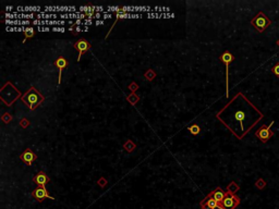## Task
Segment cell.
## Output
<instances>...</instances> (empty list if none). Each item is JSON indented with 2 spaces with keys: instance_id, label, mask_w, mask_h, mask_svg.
Segmentation results:
<instances>
[{
  "instance_id": "6da1fadb",
  "label": "cell",
  "mask_w": 279,
  "mask_h": 209,
  "mask_svg": "<svg viewBox=\"0 0 279 209\" xmlns=\"http://www.w3.org/2000/svg\"><path fill=\"white\" fill-rule=\"evenodd\" d=\"M220 111L229 113V121L225 125L239 140H242L264 118V113L242 93H238Z\"/></svg>"
},
{
  "instance_id": "7a4b0ae2",
  "label": "cell",
  "mask_w": 279,
  "mask_h": 209,
  "mask_svg": "<svg viewBox=\"0 0 279 209\" xmlns=\"http://www.w3.org/2000/svg\"><path fill=\"white\" fill-rule=\"evenodd\" d=\"M44 100H45V97L33 86L29 88L27 93H25L22 96V101L27 104L29 110H35Z\"/></svg>"
},
{
  "instance_id": "3957f363",
  "label": "cell",
  "mask_w": 279,
  "mask_h": 209,
  "mask_svg": "<svg viewBox=\"0 0 279 209\" xmlns=\"http://www.w3.org/2000/svg\"><path fill=\"white\" fill-rule=\"evenodd\" d=\"M251 23H252V25L254 26L255 29H256V31L260 33H263L265 31V29H267L270 24H272V21H270V19L267 16V15L265 14L264 12H258L257 14L255 15L254 18L252 19V21H251Z\"/></svg>"
},
{
  "instance_id": "277c9868",
  "label": "cell",
  "mask_w": 279,
  "mask_h": 209,
  "mask_svg": "<svg viewBox=\"0 0 279 209\" xmlns=\"http://www.w3.org/2000/svg\"><path fill=\"white\" fill-rule=\"evenodd\" d=\"M219 60L226 65V96L229 97V64L234 60V56L230 51L226 50L219 57Z\"/></svg>"
},
{
  "instance_id": "5b68a950",
  "label": "cell",
  "mask_w": 279,
  "mask_h": 209,
  "mask_svg": "<svg viewBox=\"0 0 279 209\" xmlns=\"http://www.w3.org/2000/svg\"><path fill=\"white\" fill-rule=\"evenodd\" d=\"M274 123L275 122L272 121V122L269 123V125H262L261 127L255 132V136L257 137L258 140H261V142H263V143H266L267 141H269V140L275 135V133L272 131V126Z\"/></svg>"
},
{
  "instance_id": "8992f818",
  "label": "cell",
  "mask_w": 279,
  "mask_h": 209,
  "mask_svg": "<svg viewBox=\"0 0 279 209\" xmlns=\"http://www.w3.org/2000/svg\"><path fill=\"white\" fill-rule=\"evenodd\" d=\"M240 198L234 194L227 193L225 199L219 204V209H236L240 205Z\"/></svg>"
},
{
  "instance_id": "52a82bcc",
  "label": "cell",
  "mask_w": 279,
  "mask_h": 209,
  "mask_svg": "<svg viewBox=\"0 0 279 209\" xmlns=\"http://www.w3.org/2000/svg\"><path fill=\"white\" fill-rule=\"evenodd\" d=\"M32 196L37 202H43L45 198H49V199H52V200L55 199L52 196L49 195L46 186H38L37 188H35V190L32 192Z\"/></svg>"
},
{
  "instance_id": "ba28073f",
  "label": "cell",
  "mask_w": 279,
  "mask_h": 209,
  "mask_svg": "<svg viewBox=\"0 0 279 209\" xmlns=\"http://www.w3.org/2000/svg\"><path fill=\"white\" fill-rule=\"evenodd\" d=\"M74 48L76 49V50L79 51V57H78V61H80L81 60V57H82L83 54H85L86 51L88 50V49H91L92 48V45H91L87 40H85L84 38H81V39H79L76 43L74 44Z\"/></svg>"
},
{
  "instance_id": "9c48e42d",
  "label": "cell",
  "mask_w": 279,
  "mask_h": 209,
  "mask_svg": "<svg viewBox=\"0 0 279 209\" xmlns=\"http://www.w3.org/2000/svg\"><path fill=\"white\" fill-rule=\"evenodd\" d=\"M36 158H37L36 155L32 152V150H31V149H29V148H27L26 150H24V152L20 155V159H21L24 163L29 165V166H32L33 161L36 160Z\"/></svg>"
},
{
  "instance_id": "30bf717a",
  "label": "cell",
  "mask_w": 279,
  "mask_h": 209,
  "mask_svg": "<svg viewBox=\"0 0 279 209\" xmlns=\"http://www.w3.org/2000/svg\"><path fill=\"white\" fill-rule=\"evenodd\" d=\"M201 206L203 209H219V203L216 202L211 195L206 196V198L202 202Z\"/></svg>"
},
{
  "instance_id": "8fae6325",
  "label": "cell",
  "mask_w": 279,
  "mask_h": 209,
  "mask_svg": "<svg viewBox=\"0 0 279 209\" xmlns=\"http://www.w3.org/2000/svg\"><path fill=\"white\" fill-rule=\"evenodd\" d=\"M49 177L45 172H38L35 177L33 178V182L36 183L38 186H46V184L49 182Z\"/></svg>"
},
{
  "instance_id": "7c38bea8",
  "label": "cell",
  "mask_w": 279,
  "mask_h": 209,
  "mask_svg": "<svg viewBox=\"0 0 279 209\" xmlns=\"http://www.w3.org/2000/svg\"><path fill=\"white\" fill-rule=\"evenodd\" d=\"M55 67L59 70V79H58V85H60L61 84V73H62V70L63 69H65L67 67H68V60L65 59V58L63 57H59L55 61Z\"/></svg>"
},
{
  "instance_id": "4fadbf2b",
  "label": "cell",
  "mask_w": 279,
  "mask_h": 209,
  "mask_svg": "<svg viewBox=\"0 0 279 209\" xmlns=\"http://www.w3.org/2000/svg\"><path fill=\"white\" fill-rule=\"evenodd\" d=\"M209 195H211V197H213V198H214L216 202L220 204V203H221L222 200L225 199L226 196H227V192H224L221 188H216L215 191L211 192V193H209Z\"/></svg>"
},
{
  "instance_id": "5bb4252c",
  "label": "cell",
  "mask_w": 279,
  "mask_h": 209,
  "mask_svg": "<svg viewBox=\"0 0 279 209\" xmlns=\"http://www.w3.org/2000/svg\"><path fill=\"white\" fill-rule=\"evenodd\" d=\"M44 11H45V12H50V11H54V12H56V11H61V12H62V11H67V12H73V13L78 12L75 7H45Z\"/></svg>"
},
{
  "instance_id": "9a60e30c",
  "label": "cell",
  "mask_w": 279,
  "mask_h": 209,
  "mask_svg": "<svg viewBox=\"0 0 279 209\" xmlns=\"http://www.w3.org/2000/svg\"><path fill=\"white\" fill-rule=\"evenodd\" d=\"M239 190H240V186L236 183V182H234V181L230 182L229 185L227 186V193H229V194L236 195V193L239 191Z\"/></svg>"
},
{
  "instance_id": "2e32d148",
  "label": "cell",
  "mask_w": 279,
  "mask_h": 209,
  "mask_svg": "<svg viewBox=\"0 0 279 209\" xmlns=\"http://www.w3.org/2000/svg\"><path fill=\"white\" fill-rule=\"evenodd\" d=\"M123 148H124L128 152H132L133 150H134V148H135V143L133 141H131V140H128V141L123 144Z\"/></svg>"
},
{
  "instance_id": "e0dca14e",
  "label": "cell",
  "mask_w": 279,
  "mask_h": 209,
  "mask_svg": "<svg viewBox=\"0 0 279 209\" xmlns=\"http://www.w3.org/2000/svg\"><path fill=\"white\" fill-rule=\"evenodd\" d=\"M31 22L29 21H20V20H17V21H12V20H6V24H9V25H27Z\"/></svg>"
},
{
  "instance_id": "ac0fdd59",
  "label": "cell",
  "mask_w": 279,
  "mask_h": 209,
  "mask_svg": "<svg viewBox=\"0 0 279 209\" xmlns=\"http://www.w3.org/2000/svg\"><path fill=\"white\" fill-rule=\"evenodd\" d=\"M127 100L129 101L131 104H135L136 102L140 100V96H137L135 93H132V94L130 95V96H128V97H127Z\"/></svg>"
},
{
  "instance_id": "d6986e66",
  "label": "cell",
  "mask_w": 279,
  "mask_h": 209,
  "mask_svg": "<svg viewBox=\"0 0 279 209\" xmlns=\"http://www.w3.org/2000/svg\"><path fill=\"white\" fill-rule=\"evenodd\" d=\"M95 10H96V7H90V6H82V7L79 8L80 12H87L88 14L90 13H94Z\"/></svg>"
},
{
  "instance_id": "ffe728a7",
  "label": "cell",
  "mask_w": 279,
  "mask_h": 209,
  "mask_svg": "<svg viewBox=\"0 0 279 209\" xmlns=\"http://www.w3.org/2000/svg\"><path fill=\"white\" fill-rule=\"evenodd\" d=\"M189 131H190V133L192 134V135H197V134L200 133L201 132V127H200V125L198 124H193V125H191L189 127Z\"/></svg>"
},
{
  "instance_id": "44dd1931",
  "label": "cell",
  "mask_w": 279,
  "mask_h": 209,
  "mask_svg": "<svg viewBox=\"0 0 279 209\" xmlns=\"http://www.w3.org/2000/svg\"><path fill=\"white\" fill-rule=\"evenodd\" d=\"M266 184H267V183H266V181H265L264 179H262V178H261V179H258V180L255 182V186H256L258 190H263V188L266 186Z\"/></svg>"
},
{
  "instance_id": "7402d4cb",
  "label": "cell",
  "mask_w": 279,
  "mask_h": 209,
  "mask_svg": "<svg viewBox=\"0 0 279 209\" xmlns=\"http://www.w3.org/2000/svg\"><path fill=\"white\" fill-rule=\"evenodd\" d=\"M144 76H145V79H148V81H153V79H155V76H156V73L153 71V70H148L145 74H144Z\"/></svg>"
},
{
  "instance_id": "603a6c76",
  "label": "cell",
  "mask_w": 279,
  "mask_h": 209,
  "mask_svg": "<svg viewBox=\"0 0 279 209\" xmlns=\"http://www.w3.org/2000/svg\"><path fill=\"white\" fill-rule=\"evenodd\" d=\"M36 18L37 19H56L58 18L57 14H45V13H38V14L36 15Z\"/></svg>"
},
{
  "instance_id": "cb8c5ba5",
  "label": "cell",
  "mask_w": 279,
  "mask_h": 209,
  "mask_svg": "<svg viewBox=\"0 0 279 209\" xmlns=\"http://www.w3.org/2000/svg\"><path fill=\"white\" fill-rule=\"evenodd\" d=\"M24 35H25V38H31V37H33V35H34V29H33V27H26L24 32Z\"/></svg>"
},
{
  "instance_id": "d4e9b609",
  "label": "cell",
  "mask_w": 279,
  "mask_h": 209,
  "mask_svg": "<svg viewBox=\"0 0 279 209\" xmlns=\"http://www.w3.org/2000/svg\"><path fill=\"white\" fill-rule=\"evenodd\" d=\"M24 12H40V7H24Z\"/></svg>"
},
{
  "instance_id": "484cf974",
  "label": "cell",
  "mask_w": 279,
  "mask_h": 209,
  "mask_svg": "<svg viewBox=\"0 0 279 209\" xmlns=\"http://www.w3.org/2000/svg\"><path fill=\"white\" fill-rule=\"evenodd\" d=\"M2 121H4V123H9V122H11L12 121V119H13V117L11 115H9V113H4V115H2Z\"/></svg>"
},
{
  "instance_id": "4316f807",
  "label": "cell",
  "mask_w": 279,
  "mask_h": 209,
  "mask_svg": "<svg viewBox=\"0 0 279 209\" xmlns=\"http://www.w3.org/2000/svg\"><path fill=\"white\" fill-rule=\"evenodd\" d=\"M110 11H114V12L120 13V12H121V8H120V7H108L107 11H106V13H107V12H110Z\"/></svg>"
},
{
  "instance_id": "83f0119b",
  "label": "cell",
  "mask_w": 279,
  "mask_h": 209,
  "mask_svg": "<svg viewBox=\"0 0 279 209\" xmlns=\"http://www.w3.org/2000/svg\"><path fill=\"white\" fill-rule=\"evenodd\" d=\"M137 88H139V85L135 83V82H132V83L129 85V89L132 92V93H135L136 90H137Z\"/></svg>"
},
{
  "instance_id": "f1b7e54d",
  "label": "cell",
  "mask_w": 279,
  "mask_h": 209,
  "mask_svg": "<svg viewBox=\"0 0 279 209\" xmlns=\"http://www.w3.org/2000/svg\"><path fill=\"white\" fill-rule=\"evenodd\" d=\"M20 125L23 127V129H26L27 126H29V121L27 119H22L20 121Z\"/></svg>"
},
{
  "instance_id": "f546056e",
  "label": "cell",
  "mask_w": 279,
  "mask_h": 209,
  "mask_svg": "<svg viewBox=\"0 0 279 209\" xmlns=\"http://www.w3.org/2000/svg\"><path fill=\"white\" fill-rule=\"evenodd\" d=\"M272 72L274 73L275 75H277V76L279 77V63H277V64H276L275 67H273Z\"/></svg>"
},
{
  "instance_id": "4dcf8cb0",
  "label": "cell",
  "mask_w": 279,
  "mask_h": 209,
  "mask_svg": "<svg viewBox=\"0 0 279 209\" xmlns=\"http://www.w3.org/2000/svg\"><path fill=\"white\" fill-rule=\"evenodd\" d=\"M106 184H107V180H105L104 178H100L99 180H98V185H99L100 188H105Z\"/></svg>"
},
{
  "instance_id": "1f68e13d",
  "label": "cell",
  "mask_w": 279,
  "mask_h": 209,
  "mask_svg": "<svg viewBox=\"0 0 279 209\" xmlns=\"http://www.w3.org/2000/svg\"><path fill=\"white\" fill-rule=\"evenodd\" d=\"M37 31H40V32H50V29H49V27H43V26H38V27H37Z\"/></svg>"
},
{
  "instance_id": "d6a6232c",
  "label": "cell",
  "mask_w": 279,
  "mask_h": 209,
  "mask_svg": "<svg viewBox=\"0 0 279 209\" xmlns=\"http://www.w3.org/2000/svg\"><path fill=\"white\" fill-rule=\"evenodd\" d=\"M52 32H61V33H63V32H65V29H63V27H52Z\"/></svg>"
},
{
  "instance_id": "836d02e7",
  "label": "cell",
  "mask_w": 279,
  "mask_h": 209,
  "mask_svg": "<svg viewBox=\"0 0 279 209\" xmlns=\"http://www.w3.org/2000/svg\"><path fill=\"white\" fill-rule=\"evenodd\" d=\"M92 23H93V22H92V20H85V21H83V24H84V25H86V26L91 25Z\"/></svg>"
},
{
  "instance_id": "e575fe53",
  "label": "cell",
  "mask_w": 279,
  "mask_h": 209,
  "mask_svg": "<svg viewBox=\"0 0 279 209\" xmlns=\"http://www.w3.org/2000/svg\"><path fill=\"white\" fill-rule=\"evenodd\" d=\"M110 18H112V14H110V13H104L103 19H110Z\"/></svg>"
},
{
  "instance_id": "d590c367",
  "label": "cell",
  "mask_w": 279,
  "mask_h": 209,
  "mask_svg": "<svg viewBox=\"0 0 279 209\" xmlns=\"http://www.w3.org/2000/svg\"><path fill=\"white\" fill-rule=\"evenodd\" d=\"M96 11H97V13H99V12H104V13H105L104 8H103V7H96Z\"/></svg>"
},
{
  "instance_id": "8d00e7d4",
  "label": "cell",
  "mask_w": 279,
  "mask_h": 209,
  "mask_svg": "<svg viewBox=\"0 0 279 209\" xmlns=\"http://www.w3.org/2000/svg\"><path fill=\"white\" fill-rule=\"evenodd\" d=\"M83 24V21H81V20H76L75 21V25H82Z\"/></svg>"
},
{
  "instance_id": "74e56055",
  "label": "cell",
  "mask_w": 279,
  "mask_h": 209,
  "mask_svg": "<svg viewBox=\"0 0 279 209\" xmlns=\"http://www.w3.org/2000/svg\"><path fill=\"white\" fill-rule=\"evenodd\" d=\"M105 22L104 21H96V25H103Z\"/></svg>"
},
{
  "instance_id": "f35d334b",
  "label": "cell",
  "mask_w": 279,
  "mask_h": 209,
  "mask_svg": "<svg viewBox=\"0 0 279 209\" xmlns=\"http://www.w3.org/2000/svg\"><path fill=\"white\" fill-rule=\"evenodd\" d=\"M75 31H76V32H81V31H83V29H81L80 26H76V27H75Z\"/></svg>"
},
{
  "instance_id": "ab89813d",
  "label": "cell",
  "mask_w": 279,
  "mask_h": 209,
  "mask_svg": "<svg viewBox=\"0 0 279 209\" xmlns=\"http://www.w3.org/2000/svg\"><path fill=\"white\" fill-rule=\"evenodd\" d=\"M12 9H13V7H11V6H10V7H7V8H6V10H7V11H11Z\"/></svg>"
},
{
  "instance_id": "60d3db41",
  "label": "cell",
  "mask_w": 279,
  "mask_h": 209,
  "mask_svg": "<svg viewBox=\"0 0 279 209\" xmlns=\"http://www.w3.org/2000/svg\"><path fill=\"white\" fill-rule=\"evenodd\" d=\"M94 18L99 19V18H100V13H96V14H95V16H94Z\"/></svg>"
},
{
  "instance_id": "b9f144b4",
  "label": "cell",
  "mask_w": 279,
  "mask_h": 209,
  "mask_svg": "<svg viewBox=\"0 0 279 209\" xmlns=\"http://www.w3.org/2000/svg\"><path fill=\"white\" fill-rule=\"evenodd\" d=\"M276 44H277V46H278V47H279V39L277 40V43H276Z\"/></svg>"
}]
</instances>
